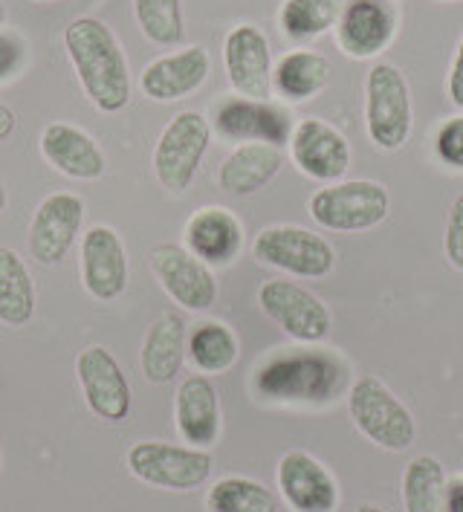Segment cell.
<instances>
[{
    "label": "cell",
    "mask_w": 463,
    "mask_h": 512,
    "mask_svg": "<svg viewBox=\"0 0 463 512\" xmlns=\"http://www.w3.org/2000/svg\"><path fill=\"white\" fill-rule=\"evenodd\" d=\"M64 50L79 76L84 96L102 113H119L131 102L128 58L116 35L99 18H76L64 29Z\"/></svg>",
    "instance_id": "cell-1"
},
{
    "label": "cell",
    "mask_w": 463,
    "mask_h": 512,
    "mask_svg": "<svg viewBox=\"0 0 463 512\" xmlns=\"http://www.w3.org/2000/svg\"><path fill=\"white\" fill-rule=\"evenodd\" d=\"M345 382L348 371L333 353L293 351L273 356L255 374V391L275 403H327Z\"/></svg>",
    "instance_id": "cell-2"
},
{
    "label": "cell",
    "mask_w": 463,
    "mask_h": 512,
    "mask_svg": "<svg viewBox=\"0 0 463 512\" xmlns=\"http://www.w3.org/2000/svg\"><path fill=\"white\" fill-rule=\"evenodd\" d=\"M411 90L400 67L380 61L365 79V131L374 148L400 151L411 134Z\"/></svg>",
    "instance_id": "cell-3"
},
{
    "label": "cell",
    "mask_w": 463,
    "mask_h": 512,
    "mask_svg": "<svg viewBox=\"0 0 463 512\" xmlns=\"http://www.w3.org/2000/svg\"><path fill=\"white\" fill-rule=\"evenodd\" d=\"M212 142V122L200 110L177 113L154 145V177L165 191L183 194L191 180L197 177V168L209 151Z\"/></svg>",
    "instance_id": "cell-4"
},
{
    "label": "cell",
    "mask_w": 463,
    "mask_h": 512,
    "mask_svg": "<svg viewBox=\"0 0 463 512\" xmlns=\"http://www.w3.org/2000/svg\"><path fill=\"white\" fill-rule=\"evenodd\" d=\"M212 463L215 460L209 449L177 446L163 440H139L125 455V466L137 481L171 492H191L206 484L212 475Z\"/></svg>",
    "instance_id": "cell-5"
},
{
    "label": "cell",
    "mask_w": 463,
    "mask_h": 512,
    "mask_svg": "<svg viewBox=\"0 0 463 512\" xmlns=\"http://www.w3.org/2000/svg\"><path fill=\"white\" fill-rule=\"evenodd\" d=\"M348 414L371 443L388 452H403L414 443V417L380 377L356 379L348 394Z\"/></svg>",
    "instance_id": "cell-6"
},
{
    "label": "cell",
    "mask_w": 463,
    "mask_h": 512,
    "mask_svg": "<svg viewBox=\"0 0 463 512\" xmlns=\"http://www.w3.org/2000/svg\"><path fill=\"white\" fill-rule=\"evenodd\" d=\"M391 212V194L377 180H345L310 197V215L330 232H365Z\"/></svg>",
    "instance_id": "cell-7"
},
{
    "label": "cell",
    "mask_w": 463,
    "mask_h": 512,
    "mask_svg": "<svg viewBox=\"0 0 463 512\" xmlns=\"http://www.w3.org/2000/svg\"><path fill=\"white\" fill-rule=\"evenodd\" d=\"M252 255L281 272L299 275V278H325L336 267V252L333 246L301 226H270L264 229L255 243Z\"/></svg>",
    "instance_id": "cell-8"
},
{
    "label": "cell",
    "mask_w": 463,
    "mask_h": 512,
    "mask_svg": "<svg viewBox=\"0 0 463 512\" xmlns=\"http://www.w3.org/2000/svg\"><path fill=\"white\" fill-rule=\"evenodd\" d=\"M258 304L296 342L313 345V342H322L330 333L333 319H330L325 301L299 287L296 281H284V278L267 281L258 290Z\"/></svg>",
    "instance_id": "cell-9"
},
{
    "label": "cell",
    "mask_w": 463,
    "mask_h": 512,
    "mask_svg": "<svg viewBox=\"0 0 463 512\" xmlns=\"http://www.w3.org/2000/svg\"><path fill=\"white\" fill-rule=\"evenodd\" d=\"M76 377L82 385L84 403L99 420H105V423L128 420L131 403H134L131 382L108 348H102V345L84 348L76 359Z\"/></svg>",
    "instance_id": "cell-10"
},
{
    "label": "cell",
    "mask_w": 463,
    "mask_h": 512,
    "mask_svg": "<svg viewBox=\"0 0 463 512\" xmlns=\"http://www.w3.org/2000/svg\"><path fill=\"white\" fill-rule=\"evenodd\" d=\"M151 270L160 278L168 296L183 310L200 313L209 310L218 298V281L197 255H191L180 243H160L151 249Z\"/></svg>",
    "instance_id": "cell-11"
},
{
    "label": "cell",
    "mask_w": 463,
    "mask_h": 512,
    "mask_svg": "<svg viewBox=\"0 0 463 512\" xmlns=\"http://www.w3.org/2000/svg\"><path fill=\"white\" fill-rule=\"evenodd\" d=\"M82 220L84 200L79 194L55 191L44 197L29 223V255L44 267L64 261L76 243V235L82 232Z\"/></svg>",
    "instance_id": "cell-12"
},
{
    "label": "cell",
    "mask_w": 463,
    "mask_h": 512,
    "mask_svg": "<svg viewBox=\"0 0 463 512\" xmlns=\"http://www.w3.org/2000/svg\"><path fill=\"white\" fill-rule=\"evenodd\" d=\"M223 64L229 84L246 99H270L273 93V55L270 41L255 24H238L223 41Z\"/></svg>",
    "instance_id": "cell-13"
},
{
    "label": "cell",
    "mask_w": 463,
    "mask_h": 512,
    "mask_svg": "<svg viewBox=\"0 0 463 512\" xmlns=\"http://www.w3.org/2000/svg\"><path fill=\"white\" fill-rule=\"evenodd\" d=\"M215 131L229 142H267V145H284L293 136V119L290 113L273 105L270 99H246L232 96L223 99L215 113Z\"/></svg>",
    "instance_id": "cell-14"
},
{
    "label": "cell",
    "mask_w": 463,
    "mask_h": 512,
    "mask_svg": "<svg viewBox=\"0 0 463 512\" xmlns=\"http://www.w3.org/2000/svg\"><path fill=\"white\" fill-rule=\"evenodd\" d=\"M82 284L96 301H116L128 290V252L125 243L105 223L90 226L79 243Z\"/></svg>",
    "instance_id": "cell-15"
},
{
    "label": "cell",
    "mask_w": 463,
    "mask_h": 512,
    "mask_svg": "<svg viewBox=\"0 0 463 512\" xmlns=\"http://www.w3.org/2000/svg\"><path fill=\"white\" fill-rule=\"evenodd\" d=\"M290 154L301 174L319 180V183H336L351 168V145L333 125L322 119H301L290 136Z\"/></svg>",
    "instance_id": "cell-16"
},
{
    "label": "cell",
    "mask_w": 463,
    "mask_h": 512,
    "mask_svg": "<svg viewBox=\"0 0 463 512\" xmlns=\"http://www.w3.org/2000/svg\"><path fill=\"white\" fill-rule=\"evenodd\" d=\"M278 489L293 512H336L342 492L322 460L287 452L278 463Z\"/></svg>",
    "instance_id": "cell-17"
},
{
    "label": "cell",
    "mask_w": 463,
    "mask_h": 512,
    "mask_svg": "<svg viewBox=\"0 0 463 512\" xmlns=\"http://www.w3.org/2000/svg\"><path fill=\"white\" fill-rule=\"evenodd\" d=\"M397 35V9L388 0H351L345 3L336 38L342 53L351 58L380 55Z\"/></svg>",
    "instance_id": "cell-18"
},
{
    "label": "cell",
    "mask_w": 463,
    "mask_h": 512,
    "mask_svg": "<svg viewBox=\"0 0 463 512\" xmlns=\"http://www.w3.org/2000/svg\"><path fill=\"white\" fill-rule=\"evenodd\" d=\"M209 70H212L209 53L200 44H194L186 50L154 58L142 70L139 87L151 102H177L200 90L203 81L209 79Z\"/></svg>",
    "instance_id": "cell-19"
},
{
    "label": "cell",
    "mask_w": 463,
    "mask_h": 512,
    "mask_svg": "<svg viewBox=\"0 0 463 512\" xmlns=\"http://www.w3.org/2000/svg\"><path fill=\"white\" fill-rule=\"evenodd\" d=\"M174 423L183 443L209 449L220 437V397L209 377H186L174 397Z\"/></svg>",
    "instance_id": "cell-20"
},
{
    "label": "cell",
    "mask_w": 463,
    "mask_h": 512,
    "mask_svg": "<svg viewBox=\"0 0 463 512\" xmlns=\"http://www.w3.org/2000/svg\"><path fill=\"white\" fill-rule=\"evenodd\" d=\"M41 154L55 171L73 180H99L105 174L99 142L70 122H53L41 131Z\"/></svg>",
    "instance_id": "cell-21"
},
{
    "label": "cell",
    "mask_w": 463,
    "mask_h": 512,
    "mask_svg": "<svg viewBox=\"0 0 463 512\" xmlns=\"http://www.w3.org/2000/svg\"><path fill=\"white\" fill-rule=\"evenodd\" d=\"M183 241L191 255H197L203 264L223 267V264H232L235 255L241 252L244 229H241V220L229 209L206 206L189 217Z\"/></svg>",
    "instance_id": "cell-22"
},
{
    "label": "cell",
    "mask_w": 463,
    "mask_h": 512,
    "mask_svg": "<svg viewBox=\"0 0 463 512\" xmlns=\"http://www.w3.org/2000/svg\"><path fill=\"white\" fill-rule=\"evenodd\" d=\"M189 333L186 322L177 313H163L157 322L148 327L145 342H142V374L154 385H165L180 374L183 359H186Z\"/></svg>",
    "instance_id": "cell-23"
},
{
    "label": "cell",
    "mask_w": 463,
    "mask_h": 512,
    "mask_svg": "<svg viewBox=\"0 0 463 512\" xmlns=\"http://www.w3.org/2000/svg\"><path fill=\"white\" fill-rule=\"evenodd\" d=\"M284 157L275 145L267 142H241L226 160L220 165L218 183L220 189L229 191V194H255L261 191L275 174L281 171Z\"/></svg>",
    "instance_id": "cell-24"
},
{
    "label": "cell",
    "mask_w": 463,
    "mask_h": 512,
    "mask_svg": "<svg viewBox=\"0 0 463 512\" xmlns=\"http://www.w3.org/2000/svg\"><path fill=\"white\" fill-rule=\"evenodd\" d=\"M330 73V61L322 53L293 50L275 64L273 87L287 102H307L325 90Z\"/></svg>",
    "instance_id": "cell-25"
},
{
    "label": "cell",
    "mask_w": 463,
    "mask_h": 512,
    "mask_svg": "<svg viewBox=\"0 0 463 512\" xmlns=\"http://www.w3.org/2000/svg\"><path fill=\"white\" fill-rule=\"evenodd\" d=\"M35 316V281L15 249L0 246V322L24 327Z\"/></svg>",
    "instance_id": "cell-26"
},
{
    "label": "cell",
    "mask_w": 463,
    "mask_h": 512,
    "mask_svg": "<svg viewBox=\"0 0 463 512\" xmlns=\"http://www.w3.org/2000/svg\"><path fill=\"white\" fill-rule=\"evenodd\" d=\"M345 0H284L278 12L281 32L293 41L322 38L339 24Z\"/></svg>",
    "instance_id": "cell-27"
},
{
    "label": "cell",
    "mask_w": 463,
    "mask_h": 512,
    "mask_svg": "<svg viewBox=\"0 0 463 512\" xmlns=\"http://www.w3.org/2000/svg\"><path fill=\"white\" fill-rule=\"evenodd\" d=\"M186 353L203 374H223L238 359V336L223 322H203L191 330Z\"/></svg>",
    "instance_id": "cell-28"
},
{
    "label": "cell",
    "mask_w": 463,
    "mask_h": 512,
    "mask_svg": "<svg viewBox=\"0 0 463 512\" xmlns=\"http://www.w3.org/2000/svg\"><path fill=\"white\" fill-rule=\"evenodd\" d=\"M446 472L432 455H417L403 472V507L406 512H443Z\"/></svg>",
    "instance_id": "cell-29"
},
{
    "label": "cell",
    "mask_w": 463,
    "mask_h": 512,
    "mask_svg": "<svg viewBox=\"0 0 463 512\" xmlns=\"http://www.w3.org/2000/svg\"><path fill=\"white\" fill-rule=\"evenodd\" d=\"M206 510L209 512H275V495L264 484L229 475L220 478L218 484L209 489L206 495Z\"/></svg>",
    "instance_id": "cell-30"
},
{
    "label": "cell",
    "mask_w": 463,
    "mask_h": 512,
    "mask_svg": "<svg viewBox=\"0 0 463 512\" xmlns=\"http://www.w3.org/2000/svg\"><path fill=\"white\" fill-rule=\"evenodd\" d=\"M134 15L142 35L157 47H174L183 41V0H134Z\"/></svg>",
    "instance_id": "cell-31"
},
{
    "label": "cell",
    "mask_w": 463,
    "mask_h": 512,
    "mask_svg": "<svg viewBox=\"0 0 463 512\" xmlns=\"http://www.w3.org/2000/svg\"><path fill=\"white\" fill-rule=\"evenodd\" d=\"M435 151L443 165L463 171V113L446 119L435 134Z\"/></svg>",
    "instance_id": "cell-32"
},
{
    "label": "cell",
    "mask_w": 463,
    "mask_h": 512,
    "mask_svg": "<svg viewBox=\"0 0 463 512\" xmlns=\"http://www.w3.org/2000/svg\"><path fill=\"white\" fill-rule=\"evenodd\" d=\"M27 61V44L18 32L0 29V81L12 79Z\"/></svg>",
    "instance_id": "cell-33"
},
{
    "label": "cell",
    "mask_w": 463,
    "mask_h": 512,
    "mask_svg": "<svg viewBox=\"0 0 463 512\" xmlns=\"http://www.w3.org/2000/svg\"><path fill=\"white\" fill-rule=\"evenodd\" d=\"M446 258L455 270L463 272V194L452 203L446 223Z\"/></svg>",
    "instance_id": "cell-34"
},
{
    "label": "cell",
    "mask_w": 463,
    "mask_h": 512,
    "mask_svg": "<svg viewBox=\"0 0 463 512\" xmlns=\"http://www.w3.org/2000/svg\"><path fill=\"white\" fill-rule=\"evenodd\" d=\"M446 90H449V99H452V105L463 110V35H461V41H458L455 58H452V70H449Z\"/></svg>",
    "instance_id": "cell-35"
},
{
    "label": "cell",
    "mask_w": 463,
    "mask_h": 512,
    "mask_svg": "<svg viewBox=\"0 0 463 512\" xmlns=\"http://www.w3.org/2000/svg\"><path fill=\"white\" fill-rule=\"evenodd\" d=\"M443 512H463V475L461 478H455L452 484H446Z\"/></svg>",
    "instance_id": "cell-36"
},
{
    "label": "cell",
    "mask_w": 463,
    "mask_h": 512,
    "mask_svg": "<svg viewBox=\"0 0 463 512\" xmlns=\"http://www.w3.org/2000/svg\"><path fill=\"white\" fill-rule=\"evenodd\" d=\"M15 125H18V116H15V110L0 102V142H6L9 136L15 134Z\"/></svg>",
    "instance_id": "cell-37"
},
{
    "label": "cell",
    "mask_w": 463,
    "mask_h": 512,
    "mask_svg": "<svg viewBox=\"0 0 463 512\" xmlns=\"http://www.w3.org/2000/svg\"><path fill=\"white\" fill-rule=\"evenodd\" d=\"M356 512H385V510H382V507H377V504H362V507H359Z\"/></svg>",
    "instance_id": "cell-38"
},
{
    "label": "cell",
    "mask_w": 463,
    "mask_h": 512,
    "mask_svg": "<svg viewBox=\"0 0 463 512\" xmlns=\"http://www.w3.org/2000/svg\"><path fill=\"white\" fill-rule=\"evenodd\" d=\"M3 209H6V186L0 183V215H3Z\"/></svg>",
    "instance_id": "cell-39"
},
{
    "label": "cell",
    "mask_w": 463,
    "mask_h": 512,
    "mask_svg": "<svg viewBox=\"0 0 463 512\" xmlns=\"http://www.w3.org/2000/svg\"><path fill=\"white\" fill-rule=\"evenodd\" d=\"M3 18H6V9H3V3H0V24H3Z\"/></svg>",
    "instance_id": "cell-40"
},
{
    "label": "cell",
    "mask_w": 463,
    "mask_h": 512,
    "mask_svg": "<svg viewBox=\"0 0 463 512\" xmlns=\"http://www.w3.org/2000/svg\"><path fill=\"white\" fill-rule=\"evenodd\" d=\"M35 3H53V0H35Z\"/></svg>",
    "instance_id": "cell-41"
}]
</instances>
